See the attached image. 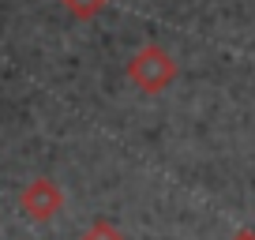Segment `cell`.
Masks as SVG:
<instances>
[{"mask_svg":"<svg viewBox=\"0 0 255 240\" xmlns=\"http://www.w3.org/2000/svg\"><path fill=\"white\" fill-rule=\"evenodd\" d=\"M60 4H64V11L72 19H94L109 0H60Z\"/></svg>","mask_w":255,"mask_h":240,"instance_id":"3957f363","label":"cell"},{"mask_svg":"<svg viewBox=\"0 0 255 240\" xmlns=\"http://www.w3.org/2000/svg\"><path fill=\"white\" fill-rule=\"evenodd\" d=\"M233 240H255V233H252V229H240V233H237Z\"/></svg>","mask_w":255,"mask_h":240,"instance_id":"5b68a950","label":"cell"},{"mask_svg":"<svg viewBox=\"0 0 255 240\" xmlns=\"http://www.w3.org/2000/svg\"><path fill=\"white\" fill-rule=\"evenodd\" d=\"M128 79L135 83L143 94H161V90L176 79L173 53L161 49V45H143L131 60H128Z\"/></svg>","mask_w":255,"mask_h":240,"instance_id":"6da1fadb","label":"cell"},{"mask_svg":"<svg viewBox=\"0 0 255 240\" xmlns=\"http://www.w3.org/2000/svg\"><path fill=\"white\" fill-rule=\"evenodd\" d=\"M23 214L34 218V222H49V218H56V210L64 207V195L60 188L53 184V180H34V184H26L23 192Z\"/></svg>","mask_w":255,"mask_h":240,"instance_id":"7a4b0ae2","label":"cell"},{"mask_svg":"<svg viewBox=\"0 0 255 240\" xmlns=\"http://www.w3.org/2000/svg\"><path fill=\"white\" fill-rule=\"evenodd\" d=\"M79 240H124V233H120L117 225H109V222H94Z\"/></svg>","mask_w":255,"mask_h":240,"instance_id":"277c9868","label":"cell"}]
</instances>
